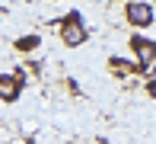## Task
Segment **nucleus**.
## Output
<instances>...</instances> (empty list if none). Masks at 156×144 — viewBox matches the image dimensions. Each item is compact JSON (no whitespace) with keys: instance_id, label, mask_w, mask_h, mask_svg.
<instances>
[{"instance_id":"f257e3e1","label":"nucleus","mask_w":156,"mask_h":144,"mask_svg":"<svg viewBox=\"0 0 156 144\" xmlns=\"http://www.w3.org/2000/svg\"><path fill=\"white\" fill-rule=\"evenodd\" d=\"M61 39H64V45H70V48H76V45L86 42V26H83V16H80V13H67V16H64Z\"/></svg>"},{"instance_id":"f03ea898","label":"nucleus","mask_w":156,"mask_h":144,"mask_svg":"<svg viewBox=\"0 0 156 144\" xmlns=\"http://www.w3.org/2000/svg\"><path fill=\"white\" fill-rule=\"evenodd\" d=\"M131 51L137 55V67L150 70L156 64V39H147V35H131Z\"/></svg>"},{"instance_id":"7ed1b4c3","label":"nucleus","mask_w":156,"mask_h":144,"mask_svg":"<svg viewBox=\"0 0 156 144\" xmlns=\"http://www.w3.org/2000/svg\"><path fill=\"white\" fill-rule=\"evenodd\" d=\"M124 13H127V23L137 26V29H147V26L156 19V16H153V6H150V3H144V0H131Z\"/></svg>"},{"instance_id":"20e7f679","label":"nucleus","mask_w":156,"mask_h":144,"mask_svg":"<svg viewBox=\"0 0 156 144\" xmlns=\"http://www.w3.org/2000/svg\"><path fill=\"white\" fill-rule=\"evenodd\" d=\"M16 96H19V77H10V74H3V77H0V99L13 103Z\"/></svg>"},{"instance_id":"39448f33","label":"nucleus","mask_w":156,"mask_h":144,"mask_svg":"<svg viewBox=\"0 0 156 144\" xmlns=\"http://www.w3.org/2000/svg\"><path fill=\"white\" fill-rule=\"evenodd\" d=\"M16 48L19 51H35V48H38V35H23V39L16 42Z\"/></svg>"},{"instance_id":"423d86ee","label":"nucleus","mask_w":156,"mask_h":144,"mask_svg":"<svg viewBox=\"0 0 156 144\" xmlns=\"http://www.w3.org/2000/svg\"><path fill=\"white\" fill-rule=\"evenodd\" d=\"M147 90H150V96L156 99V80H150V83H147Z\"/></svg>"}]
</instances>
